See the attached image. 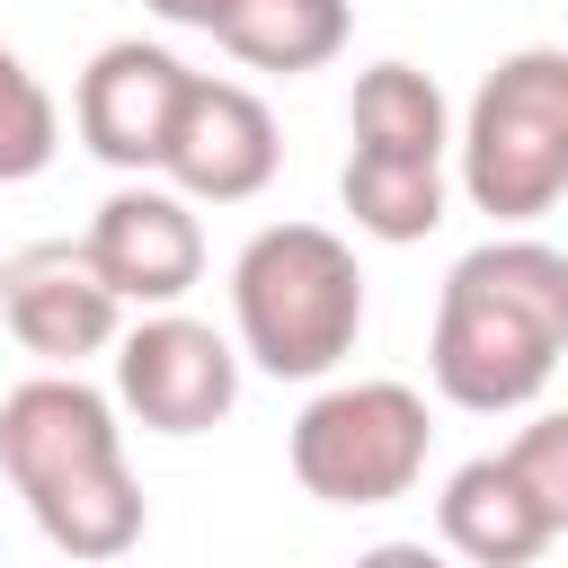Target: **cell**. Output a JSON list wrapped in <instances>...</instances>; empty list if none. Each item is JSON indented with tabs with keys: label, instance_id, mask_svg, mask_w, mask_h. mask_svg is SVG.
<instances>
[{
	"label": "cell",
	"instance_id": "6da1fadb",
	"mask_svg": "<svg viewBox=\"0 0 568 568\" xmlns=\"http://www.w3.org/2000/svg\"><path fill=\"white\" fill-rule=\"evenodd\" d=\"M559 355H568V257L532 231L462 248L426 328L435 399L470 417H515L559 382Z\"/></svg>",
	"mask_w": 568,
	"mask_h": 568
},
{
	"label": "cell",
	"instance_id": "7a4b0ae2",
	"mask_svg": "<svg viewBox=\"0 0 568 568\" xmlns=\"http://www.w3.org/2000/svg\"><path fill=\"white\" fill-rule=\"evenodd\" d=\"M0 470L27 497L36 532L80 568L124 559L151 524L142 479L124 462V417L80 373H36L0 399Z\"/></svg>",
	"mask_w": 568,
	"mask_h": 568
},
{
	"label": "cell",
	"instance_id": "3957f363",
	"mask_svg": "<svg viewBox=\"0 0 568 568\" xmlns=\"http://www.w3.org/2000/svg\"><path fill=\"white\" fill-rule=\"evenodd\" d=\"M364 337V266L328 222H266L231 257V346L275 382H328Z\"/></svg>",
	"mask_w": 568,
	"mask_h": 568
},
{
	"label": "cell",
	"instance_id": "277c9868",
	"mask_svg": "<svg viewBox=\"0 0 568 568\" xmlns=\"http://www.w3.org/2000/svg\"><path fill=\"white\" fill-rule=\"evenodd\" d=\"M453 160H462V195L497 231L541 222L568 195V53L559 44H515L470 89Z\"/></svg>",
	"mask_w": 568,
	"mask_h": 568
},
{
	"label": "cell",
	"instance_id": "5b68a950",
	"mask_svg": "<svg viewBox=\"0 0 568 568\" xmlns=\"http://www.w3.org/2000/svg\"><path fill=\"white\" fill-rule=\"evenodd\" d=\"M426 453H435L426 390L390 382V373L320 382L284 435V462H293L302 497H320V506H390L426 479Z\"/></svg>",
	"mask_w": 568,
	"mask_h": 568
},
{
	"label": "cell",
	"instance_id": "8992f818",
	"mask_svg": "<svg viewBox=\"0 0 568 568\" xmlns=\"http://www.w3.org/2000/svg\"><path fill=\"white\" fill-rule=\"evenodd\" d=\"M106 355H115V390L106 399L142 435H213L240 408V346L213 320L142 311V320H124V337Z\"/></svg>",
	"mask_w": 568,
	"mask_h": 568
},
{
	"label": "cell",
	"instance_id": "52a82bcc",
	"mask_svg": "<svg viewBox=\"0 0 568 568\" xmlns=\"http://www.w3.org/2000/svg\"><path fill=\"white\" fill-rule=\"evenodd\" d=\"M275 169H284L275 106H266L257 89H240V80L195 71L151 178H160L169 195H186V204H248V195L275 186Z\"/></svg>",
	"mask_w": 568,
	"mask_h": 568
},
{
	"label": "cell",
	"instance_id": "ba28073f",
	"mask_svg": "<svg viewBox=\"0 0 568 568\" xmlns=\"http://www.w3.org/2000/svg\"><path fill=\"white\" fill-rule=\"evenodd\" d=\"M80 257L124 311H178L204 275V222L160 178H124L115 195H98V213L80 231Z\"/></svg>",
	"mask_w": 568,
	"mask_h": 568
},
{
	"label": "cell",
	"instance_id": "9c48e42d",
	"mask_svg": "<svg viewBox=\"0 0 568 568\" xmlns=\"http://www.w3.org/2000/svg\"><path fill=\"white\" fill-rule=\"evenodd\" d=\"M186 62L169 44H142V36H115L89 53L80 89H71V133L89 160L124 169V178H151L160 169V142L178 124V98H186Z\"/></svg>",
	"mask_w": 568,
	"mask_h": 568
},
{
	"label": "cell",
	"instance_id": "30bf717a",
	"mask_svg": "<svg viewBox=\"0 0 568 568\" xmlns=\"http://www.w3.org/2000/svg\"><path fill=\"white\" fill-rule=\"evenodd\" d=\"M0 320L44 373H80L124 337V302L89 275L80 240H36L0 257Z\"/></svg>",
	"mask_w": 568,
	"mask_h": 568
},
{
	"label": "cell",
	"instance_id": "8fae6325",
	"mask_svg": "<svg viewBox=\"0 0 568 568\" xmlns=\"http://www.w3.org/2000/svg\"><path fill=\"white\" fill-rule=\"evenodd\" d=\"M559 532L568 524L506 470V453H470L435 497V541L453 568H532V559H550Z\"/></svg>",
	"mask_w": 568,
	"mask_h": 568
},
{
	"label": "cell",
	"instance_id": "7c38bea8",
	"mask_svg": "<svg viewBox=\"0 0 568 568\" xmlns=\"http://www.w3.org/2000/svg\"><path fill=\"white\" fill-rule=\"evenodd\" d=\"M355 36V0H231L213 44L248 71H275V80H302V71H328Z\"/></svg>",
	"mask_w": 568,
	"mask_h": 568
},
{
	"label": "cell",
	"instance_id": "4fadbf2b",
	"mask_svg": "<svg viewBox=\"0 0 568 568\" xmlns=\"http://www.w3.org/2000/svg\"><path fill=\"white\" fill-rule=\"evenodd\" d=\"M346 133L373 160H444L453 151V106L417 62H364L346 89Z\"/></svg>",
	"mask_w": 568,
	"mask_h": 568
},
{
	"label": "cell",
	"instance_id": "5bb4252c",
	"mask_svg": "<svg viewBox=\"0 0 568 568\" xmlns=\"http://www.w3.org/2000/svg\"><path fill=\"white\" fill-rule=\"evenodd\" d=\"M337 204H346V222H355L364 240L408 248V240L444 231V213H453V178H444V160H373V151H346V169H337Z\"/></svg>",
	"mask_w": 568,
	"mask_h": 568
},
{
	"label": "cell",
	"instance_id": "9a60e30c",
	"mask_svg": "<svg viewBox=\"0 0 568 568\" xmlns=\"http://www.w3.org/2000/svg\"><path fill=\"white\" fill-rule=\"evenodd\" d=\"M53 151H62V106H53V89L27 71V53L0 36V186L44 178Z\"/></svg>",
	"mask_w": 568,
	"mask_h": 568
},
{
	"label": "cell",
	"instance_id": "2e32d148",
	"mask_svg": "<svg viewBox=\"0 0 568 568\" xmlns=\"http://www.w3.org/2000/svg\"><path fill=\"white\" fill-rule=\"evenodd\" d=\"M506 470H515V479H524V488L568 524V417H550V408H541V417L506 444Z\"/></svg>",
	"mask_w": 568,
	"mask_h": 568
},
{
	"label": "cell",
	"instance_id": "e0dca14e",
	"mask_svg": "<svg viewBox=\"0 0 568 568\" xmlns=\"http://www.w3.org/2000/svg\"><path fill=\"white\" fill-rule=\"evenodd\" d=\"M346 568H453L435 541H373V550H355Z\"/></svg>",
	"mask_w": 568,
	"mask_h": 568
},
{
	"label": "cell",
	"instance_id": "ac0fdd59",
	"mask_svg": "<svg viewBox=\"0 0 568 568\" xmlns=\"http://www.w3.org/2000/svg\"><path fill=\"white\" fill-rule=\"evenodd\" d=\"M142 9H151V18H169V27H204V36H213L231 0H142Z\"/></svg>",
	"mask_w": 568,
	"mask_h": 568
}]
</instances>
